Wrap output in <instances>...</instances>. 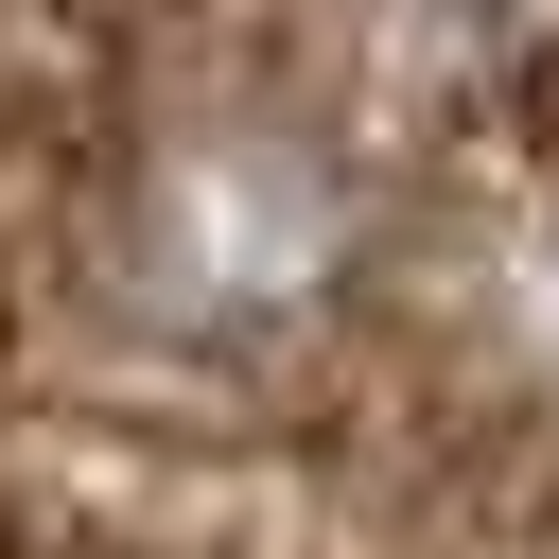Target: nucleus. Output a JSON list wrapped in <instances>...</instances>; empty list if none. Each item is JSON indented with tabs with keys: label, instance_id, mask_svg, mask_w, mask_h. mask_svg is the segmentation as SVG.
Listing matches in <instances>:
<instances>
[{
	"label": "nucleus",
	"instance_id": "1",
	"mask_svg": "<svg viewBox=\"0 0 559 559\" xmlns=\"http://www.w3.org/2000/svg\"><path fill=\"white\" fill-rule=\"evenodd\" d=\"M332 245H349V192H332L297 140L210 122V140L157 157L122 262H140V314H157V332H280V314L332 280Z\"/></svg>",
	"mask_w": 559,
	"mask_h": 559
}]
</instances>
